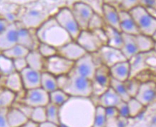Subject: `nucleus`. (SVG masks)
<instances>
[{
	"mask_svg": "<svg viewBox=\"0 0 156 127\" xmlns=\"http://www.w3.org/2000/svg\"><path fill=\"white\" fill-rule=\"evenodd\" d=\"M95 108L91 97H70L59 107V125L61 127H92Z\"/></svg>",
	"mask_w": 156,
	"mask_h": 127,
	"instance_id": "1",
	"label": "nucleus"
},
{
	"mask_svg": "<svg viewBox=\"0 0 156 127\" xmlns=\"http://www.w3.org/2000/svg\"><path fill=\"white\" fill-rule=\"evenodd\" d=\"M39 42L51 45L58 50L73 41L69 34L59 25L54 16L47 18L35 29Z\"/></svg>",
	"mask_w": 156,
	"mask_h": 127,
	"instance_id": "2",
	"label": "nucleus"
},
{
	"mask_svg": "<svg viewBox=\"0 0 156 127\" xmlns=\"http://www.w3.org/2000/svg\"><path fill=\"white\" fill-rule=\"evenodd\" d=\"M69 81L64 91L70 97L90 98L92 96V81L72 70Z\"/></svg>",
	"mask_w": 156,
	"mask_h": 127,
	"instance_id": "3",
	"label": "nucleus"
},
{
	"mask_svg": "<svg viewBox=\"0 0 156 127\" xmlns=\"http://www.w3.org/2000/svg\"><path fill=\"white\" fill-rule=\"evenodd\" d=\"M138 28L140 33L152 36L156 31V19L146 8L137 6L129 12Z\"/></svg>",
	"mask_w": 156,
	"mask_h": 127,
	"instance_id": "4",
	"label": "nucleus"
},
{
	"mask_svg": "<svg viewBox=\"0 0 156 127\" xmlns=\"http://www.w3.org/2000/svg\"><path fill=\"white\" fill-rule=\"evenodd\" d=\"M54 17L59 25L69 34L73 40L77 39L82 30L74 17L71 8H60L55 14Z\"/></svg>",
	"mask_w": 156,
	"mask_h": 127,
	"instance_id": "5",
	"label": "nucleus"
},
{
	"mask_svg": "<svg viewBox=\"0 0 156 127\" xmlns=\"http://www.w3.org/2000/svg\"><path fill=\"white\" fill-rule=\"evenodd\" d=\"M74 65L75 62L57 54L46 59L44 71L52 74L55 77L69 74L73 69Z\"/></svg>",
	"mask_w": 156,
	"mask_h": 127,
	"instance_id": "6",
	"label": "nucleus"
},
{
	"mask_svg": "<svg viewBox=\"0 0 156 127\" xmlns=\"http://www.w3.org/2000/svg\"><path fill=\"white\" fill-rule=\"evenodd\" d=\"M16 101H20L32 108L46 106L50 103V94L42 87L25 90L23 97Z\"/></svg>",
	"mask_w": 156,
	"mask_h": 127,
	"instance_id": "7",
	"label": "nucleus"
},
{
	"mask_svg": "<svg viewBox=\"0 0 156 127\" xmlns=\"http://www.w3.org/2000/svg\"><path fill=\"white\" fill-rule=\"evenodd\" d=\"M88 54L98 52L104 44L94 32L90 30H82L75 40Z\"/></svg>",
	"mask_w": 156,
	"mask_h": 127,
	"instance_id": "8",
	"label": "nucleus"
},
{
	"mask_svg": "<svg viewBox=\"0 0 156 127\" xmlns=\"http://www.w3.org/2000/svg\"><path fill=\"white\" fill-rule=\"evenodd\" d=\"M71 10L81 30H87L90 20L95 12L92 7L83 2H77L72 6Z\"/></svg>",
	"mask_w": 156,
	"mask_h": 127,
	"instance_id": "9",
	"label": "nucleus"
},
{
	"mask_svg": "<svg viewBox=\"0 0 156 127\" xmlns=\"http://www.w3.org/2000/svg\"><path fill=\"white\" fill-rule=\"evenodd\" d=\"M97 67L92 54L87 53L82 58L75 61L73 70L78 74L92 81Z\"/></svg>",
	"mask_w": 156,
	"mask_h": 127,
	"instance_id": "10",
	"label": "nucleus"
},
{
	"mask_svg": "<svg viewBox=\"0 0 156 127\" xmlns=\"http://www.w3.org/2000/svg\"><path fill=\"white\" fill-rule=\"evenodd\" d=\"M102 64L105 65L109 68L117 63L127 60L126 57L119 49L104 45L98 52Z\"/></svg>",
	"mask_w": 156,
	"mask_h": 127,
	"instance_id": "11",
	"label": "nucleus"
},
{
	"mask_svg": "<svg viewBox=\"0 0 156 127\" xmlns=\"http://www.w3.org/2000/svg\"><path fill=\"white\" fill-rule=\"evenodd\" d=\"M17 44L26 47L30 51L37 50L40 42L36 36L35 31L33 34V29L27 28L21 22H17Z\"/></svg>",
	"mask_w": 156,
	"mask_h": 127,
	"instance_id": "12",
	"label": "nucleus"
},
{
	"mask_svg": "<svg viewBox=\"0 0 156 127\" xmlns=\"http://www.w3.org/2000/svg\"><path fill=\"white\" fill-rule=\"evenodd\" d=\"M134 98L147 107L156 98V81L147 80L141 82Z\"/></svg>",
	"mask_w": 156,
	"mask_h": 127,
	"instance_id": "13",
	"label": "nucleus"
},
{
	"mask_svg": "<svg viewBox=\"0 0 156 127\" xmlns=\"http://www.w3.org/2000/svg\"><path fill=\"white\" fill-rule=\"evenodd\" d=\"M57 53L73 62L77 61L87 54L85 50L76 41H71L57 50Z\"/></svg>",
	"mask_w": 156,
	"mask_h": 127,
	"instance_id": "14",
	"label": "nucleus"
},
{
	"mask_svg": "<svg viewBox=\"0 0 156 127\" xmlns=\"http://www.w3.org/2000/svg\"><path fill=\"white\" fill-rule=\"evenodd\" d=\"M17 22H11L9 26L0 34V53L17 44Z\"/></svg>",
	"mask_w": 156,
	"mask_h": 127,
	"instance_id": "15",
	"label": "nucleus"
},
{
	"mask_svg": "<svg viewBox=\"0 0 156 127\" xmlns=\"http://www.w3.org/2000/svg\"><path fill=\"white\" fill-rule=\"evenodd\" d=\"M24 89L30 90L40 87L41 76L42 72L35 69L27 67L25 69L20 72Z\"/></svg>",
	"mask_w": 156,
	"mask_h": 127,
	"instance_id": "16",
	"label": "nucleus"
},
{
	"mask_svg": "<svg viewBox=\"0 0 156 127\" xmlns=\"http://www.w3.org/2000/svg\"><path fill=\"white\" fill-rule=\"evenodd\" d=\"M3 87L15 93L17 96L21 95L20 98L23 97L24 92H25V89H24L23 83H22L21 74L17 71H14V72L4 77Z\"/></svg>",
	"mask_w": 156,
	"mask_h": 127,
	"instance_id": "17",
	"label": "nucleus"
},
{
	"mask_svg": "<svg viewBox=\"0 0 156 127\" xmlns=\"http://www.w3.org/2000/svg\"><path fill=\"white\" fill-rule=\"evenodd\" d=\"M118 12L120 17V32L123 34H130L133 36L140 34L130 12L119 9Z\"/></svg>",
	"mask_w": 156,
	"mask_h": 127,
	"instance_id": "18",
	"label": "nucleus"
},
{
	"mask_svg": "<svg viewBox=\"0 0 156 127\" xmlns=\"http://www.w3.org/2000/svg\"><path fill=\"white\" fill-rule=\"evenodd\" d=\"M110 75L112 79L125 82L131 77V67L130 61L126 60L117 63L110 67Z\"/></svg>",
	"mask_w": 156,
	"mask_h": 127,
	"instance_id": "19",
	"label": "nucleus"
},
{
	"mask_svg": "<svg viewBox=\"0 0 156 127\" xmlns=\"http://www.w3.org/2000/svg\"><path fill=\"white\" fill-rule=\"evenodd\" d=\"M95 99L96 101L95 102V104H96V106H101L104 108L112 107V106L116 107L121 101H122L120 96L110 87L102 95L95 98Z\"/></svg>",
	"mask_w": 156,
	"mask_h": 127,
	"instance_id": "20",
	"label": "nucleus"
},
{
	"mask_svg": "<svg viewBox=\"0 0 156 127\" xmlns=\"http://www.w3.org/2000/svg\"><path fill=\"white\" fill-rule=\"evenodd\" d=\"M102 17H103L105 25L116 29L120 31V17L118 8L113 6L103 4L102 7Z\"/></svg>",
	"mask_w": 156,
	"mask_h": 127,
	"instance_id": "21",
	"label": "nucleus"
},
{
	"mask_svg": "<svg viewBox=\"0 0 156 127\" xmlns=\"http://www.w3.org/2000/svg\"><path fill=\"white\" fill-rule=\"evenodd\" d=\"M122 34V46L120 50L127 60H130L135 55L139 54L135 40V36L130 34Z\"/></svg>",
	"mask_w": 156,
	"mask_h": 127,
	"instance_id": "22",
	"label": "nucleus"
},
{
	"mask_svg": "<svg viewBox=\"0 0 156 127\" xmlns=\"http://www.w3.org/2000/svg\"><path fill=\"white\" fill-rule=\"evenodd\" d=\"M111 75H110V68L104 64L98 66L94 75L92 82L104 88H109L110 87L111 81Z\"/></svg>",
	"mask_w": 156,
	"mask_h": 127,
	"instance_id": "23",
	"label": "nucleus"
},
{
	"mask_svg": "<svg viewBox=\"0 0 156 127\" xmlns=\"http://www.w3.org/2000/svg\"><path fill=\"white\" fill-rule=\"evenodd\" d=\"M7 119L10 127H22L30 118L21 110L12 106L7 110Z\"/></svg>",
	"mask_w": 156,
	"mask_h": 127,
	"instance_id": "24",
	"label": "nucleus"
},
{
	"mask_svg": "<svg viewBox=\"0 0 156 127\" xmlns=\"http://www.w3.org/2000/svg\"><path fill=\"white\" fill-rule=\"evenodd\" d=\"M103 29L108 39L107 45L120 50L123 42L122 32L108 25H105Z\"/></svg>",
	"mask_w": 156,
	"mask_h": 127,
	"instance_id": "25",
	"label": "nucleus"
},
{
	"mask_svg": "<svg viewBox=\"0 0 156 127\" xmlns=\"http://www.w3.org/2000/svg\"><path fill=\"white\" fill-rule=\"evenodd\" d=\"M26 59L27 61L28 67L41 72L44 71L46 59H44L37 50L30 51L27 56L26 57Z\"/></svg>",
	"mask_w": 156,
	"mask_h": 127,
	"instance_id": "26",
	"label": "nucleus"
},
{
	"mask_svg": "<svg viewBox=\"0 0 156 127\" xmlns=\"http://www.w3.org/2000/svg\"><path fill=\"white\" fill-rule=\"evenodd\" d=\"M147 53H139L128 60L131 67V77H135L137 74L147 69Z\"/></svg>",
	"mask_w": 156,
	"mask_h": 127,
	"instance_id": "27",
	"label": "nucleus"
},
{
	"mask_svg": "<svg viewBox=\"0 0 156 127\" xmlns=\"http://www.w3.org/2000/svg\"><path fill=\"white\" fill-rule=\"evenodd\" d=\"M135 40L139 53H148L154 50L155 42L152 36L139 34L135 36Z\"/></svg>",
	"mask_w": 156,
	"mask_h": 127,
	"instance_id": "28",
	"label": "nucleus"
},
{
	"mask_svg": "<svg viewBox=\"0 0 156 127\" xmlns=\"http://www.w3.org/2000/svg\"><path fill=\"white\" fill-rule=\"evenodd\" d=\"M17 99V94L4 87H0V109L9 108Z\"/></svg>",
	"mask_w": 156,
	"mask_h": 127,
	"instance_id": "29",
	"label": "nucleus"
},
{
	"mask_svg": "<svg viewBox=\"0 0 156 127\" xmlns=\"http://www.w3.org/2000/svg\"><path fill=\"white\" fill-rule=\"evenodd\" d=\"M40 87L48 91L49 94L58 89L56 77L47 71H43L41 76Z\"/></svg>",
	"mask_w": 156,
	"mask_h": 127,
	"instance_id": "30",
	"label": "nucleus"
},
{
	"mask_svg": "<svg viewBox=\"0 0 156 127\" xmlns=\"http://www.w3.org/2000/svg\"><path fill=\"white\" fill-rule=\"evenodd\" d=\"M30 50H29L28 49H27L26 47H24L22 45L19 44H17L14 45V46L11 47L9 50L5 51L1 54L5 55V57H7V58L10 59H18V58H22V57H26L27 56L28 53L30 52Z\"/></svg>",
	"mask_w": 156,
	"mask_h": 127,
	"instance_id": "31",
	"label": "nucleus"
},
{
	"mask_svg": "<svg viewBox=\"0 0 156 127\" xmlns=\"http://www.w3.org/2000/svg\"><path fill=\"white\" fill-rule=\"evenodd\" d=\"M69 95L67 94L64 90L57 89L50 93V102L60 107L63 104L68 101Z\"/></svg>",
	"mask_w": 156,
	"mask_h": 127,
	"instance_id": "32",
	"label": "nucleus"
},
{
	"mask_svg": "<svg viewBox=\"0 0 156 127\" xmlns=\"http://www.w3.org/2000/svg\"><path fill=\"white\" fill-rule=\"evenodd\" d=\"M127 104H128V107L129 117L130 118L137 117L140 114L144 112L145 108H146L135 98H130L127 101Z\"/></svg>",
	"mask_w": 156,
	"mask_h": 127,
	"instance_id": "33",
	"label": "nucleus"
},
{
	"mask_svg": "<svg viewBox=\"0 0 156 127\" xmlns=\"http://www.w3.org/2000/svg\"><path fill=\"white\" fill-rule=\"evenodd\" d=\"M110 87L120 96V97L122 101L127 102L131 98L128 94V91H127L124 82L118 81L112 78L111 81H110Z\"/></svg>",
	"mask_w": 156,
	"mask_h": 127,
	"instance_id": "34",
	"label": "nucleus"
},
{
	"mask_svg": "<svg viewBox=\"0 0 156 127\" xmlns=\"http://www.w3.org/2000/svg\"><path fill=\"white\" fill-rule=\"evenodd\" d=\"M15 69L14 67L13 60L7 58L5 55L0 53V72L3 77L14 72Z\"/></svg>",
	"mask_w": 156,
	"mask_h": 127,
	"instance_id": "35",
	"label": "nucleus"
},
{
	"mask_svg": "<svg viewBox=\"0 0 156 127\" xmlns=\"http://www.w3.org/2000/svg\"><path fill=\"white\" fill-rule=\"evenodd\" d=\"M107 124H108V118L105 114V108L101 106H96L92 127H106Z\"/></svg>",
	"mask_w": 156,
	"mask_h": 127,
	"instance_id": "36",
	"label": "nucleus"
},
{
	"mask_svg": "<svg viewBox=\"0 0 156 127\" xmlns=\"http://www.w3.org/2000/svg\"><path fill=\"white\" fill-rule=\"evenodd\" d=\"M47 121L59 124V106L52 103H49L45 106Z\"/></svg>",
	"mask_w": 156,
	"mask_h": 127,
	"instance_id": "37",
	"label": "nucleus"
},
{
	"mask_svg": "<svg viewBox=\"0 0 156 127\" xmlns=\"http://www.w3.org/2000/svg\"><path fill=\"white\" fill-rule=\"evenodd\" d=\"M37 50L38 52L40 53V54L46 59L58 54L57 48L51 46V45L44 44V43L42 42L39 43Z\"/></svg>",
	"mask_w": 156,
	"mask_h": 127,
	"instance_id": "38",
	"label": "nucleus"
},
{
	"mask_svg": "<svg viewBox=\"0 0 156 127\" xmlns=\"http://www.w3.org/2000/svg\"><path fill=\"white\" fill-rule=\"evenodd\" d=\"M30 119L34 121L37 124H41L47 121L46 108L45 106L33 108L32 113H31Z\"/></svg>",
	"mask_w": 156,
	"mask_h": 127,
	"instance_id": "39",
	"label": "nucleus"
},
{
	"mask_svg": "<svg viewBox=\"0 0 156 127\" xmlns=\"http://www.w3.org/2000/svg\"><path fill=\"white\" fill-rule=\"evenodd\" d=\"M124 83L130 97L131 98H134L138 91L141 81L135 77H131Z\"/></svg>",
	"mask_w": 156,
	"mask_h": 127,
	"instance_id": "40",
	"label": "nucleus"
},
{
	"mask_svg": "<svg viewBox=\"0 0 156 127\" xmlns=\"http://www.w3.org/2000/svg\"><path fill=\"white\" fill-rule=\"evenodd\" d=\"M105 25L104 19L102 16L100 15L97 12H95L91 19H90L89 24H88L87 30L95 31L100 29H102Z\"/></svg>",
	"mask_w": 156,
	"mask_h": 127,
	"instance_id": "41",
	"label": "nucleus"
},
{
	"mask_svg": "<svg viewBox=\"0 0 156 127\" xmlns=\"http://www.w3.org/2000/svg\"><path fill=\"white\" fill-rule=\"evenodd\" d=\"M140 0H122L118 9L130 12L131 9L140 6Z\"/></svg>",
	"mask_w": 156,
	"mask_h": 127,
	"instance_id": "42",
	"label": "nucleus"
},
{
	"mask_svg": "<svg viewBox=\"0 0 156 127\" xmlns=\"http://www.w3.org/2000/svg\"><path fill=\"white\" fill-rule=\"evenodd\" d=\"M14 67L16 71L20 73L27 67H28L27 61L26 57H22V58H18L13 60Z\"/></svg>",
	"mask_w": 156,
	"mask_h": 127,
	"instance_id": "43",
	"label": "nucleus"
},
{
	"mask_svg": "<svg viewBox=\"0 0 156 127\" xmlns=\"http://www.w3.org/2000/svg\"><path fill=\"white\" fill-rule=\"evenodd\" d=\"M56 78H57V83L58 89L64 90L69 83V74L60 75V76H58V77H56Z\"/></svg>",
	"mask_w": 156,
	"mask_h": 127,
	"instance_id": "44",
	"label": "nucleus"
},
{
	"mask_svg": "<svg viewBox=\"0 0 156 127\" xmlns=\"http://www.w3.org/2000/svg\"><path fill=\"white\" fill-rule=\"evenodd\" d=\"M118 108V111L119 112V116H122V117L126 118H130L129 117V112H128V104L126 101H121L118 106H116Z\"/></svg>",
	"mask_w": 156,
	"mask_h": 127,
	"instance_id": "45",
	"label": "nucleus"
},
{
	"mask_svg": "<svg viewBox=\"0 0 156 127\" xmlns=\"http://www.w3.org/2000/svg\"><path fill=\"white\" fill-rule=\"evenodd\" d=\"M105 114L107 118H108V122L109 120H116L119 116V112L118 111V108L116 107H114V106L105 108Z\"/></svg>",
	"mask_w": 156,
	"mask_h": 127,
	"instance_id": "46",
	"label": "nucleus"
},
{
	"mask_svg": "<svg viewBox=\"0 0 156 127\" xmlns=\"http://www.w3.org/2000/svg\"><path fill=\"white\" fill-rule=\"evenodd\" d=\"M8 108L0 109V127H10L7 119Z\"/></svg>",
	"mask_w": 156,
	"mask_h": 127,
	"instance_id": "47",
	"label": "nucleus"
},
{
	"mask_svg": "<svg viewBox=\"0 0 156 127\" xmlns=\"http://www.w3.org/2000/svg\"><path fill=\"white\" fill-rule=\"evenodd\" d=\"M140 6L146 9H156V0H140Z\"/></svg>",
	"mask_w": 156,
	"mask_h": 127,
	"instance_id": "48",
	"label": "nucleus"
},
{
	"mask_svg": "<svg viewBox=\"0 0 156 127\" xmlns=\"http://www.w3.org/2000/svg\"><path fill=\"white\" fill-rule=\"evenodd\" d=\"M11 22L5 18H0V34H2L7 29Z\"/></svg>",
	"mask_w": 156,
	"mask_h": 127,
	"instance_id": "49",
	"label": "nucleus"
},
{
	"mask_svg": "<svg viewBox=\"0 0 156 127\" xmlns=\"http://www.w3.org/2000/svg\"><path fill=\"white\" fill-rule=\"evenodd\" d=\"M128 118L118 116V118L116 119L117 126H118V127H126L128 124Z\"/></svg>",
	"mask_w": 156,
	"mask_h": 127,
	"instance_id": "50",
	"label": "nucleus"
},
{
	"mask_svg": "<svg viewBox=\"0 0 156 127\" xmlns=\"http://www.w3.org/2000/svg\"><path fill=\"white\" fill-rule=\"evenodd\" d=\"M102 1H103V4L113 6L118 9L122 0H102Z\"/></svg>",
	"mask_w": 156,
	"mask_h": 127,
	"instance_id": "51",
	"label": "nucleus"
},
{
	"mask_svg": "<svg viewBox=\"0 0 156 127\" xmlns=\"http://www.w3.org/2000/svg\"><path fill=\"white\" fill-rule=\"evenodd\" d=\"M40 127H61V126L59 124L46 121V122L40 124Z\"/></svg>",
	"mask_w": 156,
	"mask_h": 127,
	"instance_id": "52",
	"label": "nucleus"
},
{
	"mask_svg": "<svg viewBox=\"0 0 156 127\" xmlns=\"http://www.w3.org/2000/svg\"><path fill=\"white\" fill-rule=\"evenodd\" d=\"M22 127H40V124L34 121L29 119Z\"/></svg>",
	"mask_w": 156,
	"mask_h": 127,
	"instance_id": "53",
	"label": "nucleus"
},
{
	"mask_svg": "<svg viewBox=\"0 0 156 127\" xmlns=\"http://www.w3.org/2000/svg\"><path fill=\"white\" fill-rule=\"evenodd\" d=\"M147 10L150 12V14H151V15L153 16V17L156 19V9H147Z\"/></svg>",
	"mask_w": 156,
	"mask_h": 127,
	"instance_id": "54",
	"label": "nucleus"
},
{
	"mask_svg": "<svg viewBox=\"0 0 156 127\" xmlns=\"http://www.w3.org/2000/svg\"><path fill=\"white\" fill-rule=\"evenodd\" d=\"M151 124H156V112L151 116Z\"/></svg>",
	"mask_w": 156,
	"mask_h": 127,
	"instance_id": "55",
	"label": "nucleus"
},
{
	"mask_svg": "<svg viewBox=\"0 0 156 127\" xmlns=\"http://www.w3.org/2000/svg\"><path fill=\"white\" fill-rule=\"evenodd\" d=\"M4 77L2 75L1 72H0V87H3V80H4Z\"/></svg>",
	"mask_w": 156,
	"mask_h": 127,
	"instance_id": "56",
	"label": "nucleus"
},
{
	"mask_svg": "<svg viewBox=\"0 0 156 127\" xmlns=\"http://www.w3.org/2000/svg\"><path fill=\"white\" fill-rule=\"evenodd\" d=\"M152 37H153V39H154V41L156 42V31L155 32V33H154L153 34V36H152Z\"/></svg>",
	"mask_w": 156,
	"mask_h": 127,
	"instance_id": "57",
	"label": "nucleus"
},
{
	"mask_svg": "<svg viewBox=\"0 0 156 127\" xmlns=\"http://www.w3.org/2000/svg\"><path fill=\"white\" fill-rule=\"evenodd\" d=\"M148 127H156V124H151Z\"/></svg>",
	"mask_w": 156,
	"mask_h": 127,
	"instance_id": "58",
	"label": "nucleus"
},
{
	"mask_svg": "<svg viewBox=\"0 0 156 127\" xmlns=\"http://www.w3.org/2000/svg\"><path fill=\"white\" fill-rule=\"evenodd\" d=\"M154 51H155L156 53V42H155V48H154Z\"/></svg>",
	"mask_w": 156,
	"mask_h": 127,
	"instance_id": "59",
	"label": "nucleus"
}]
</instances>
